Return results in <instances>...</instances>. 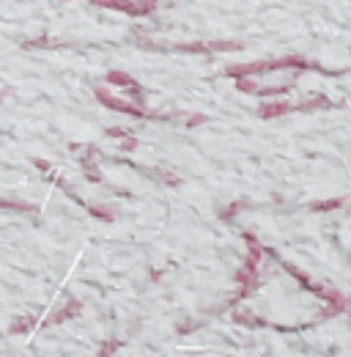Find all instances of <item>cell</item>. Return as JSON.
I'll list each match as a JSON object with an SVG mask.
<instances>
[{
  "label": "cell",
  "mask_w": 351,
  "mask_h": 357,
  "mask_svg": "<svg viewBox=\"0 0 351 357\" xmlns=\"http://www.w3.org/2000/svg\"><path fill=\"white\" fill-rule=\"evenodd\" d=\"M244 239H247V261H244V269L239 272V291H236V297L231 300V303H239L253 286H256V269H258V261H261L263 256V248L258 245V239L253 236V234H244Z\"/></svg>",
  "instance_id": "cell-2"
},
{
  "label": "cell",
  "mask_w": 351,
  "mask_h": 357,
  "mask_svg": "<svg viewBox=\"0 0 351 357\" xmlns=\"http://www.w3.org/2000/svg\"><path fill=\"white\" fill-rule=\"evenodd\" d=\"M297 107L294 105H286V102H272V105H263L261 110H258V116L261 119H277V116H283V113H294Z\"/></svg>",
  "instance_id": "cell-5"
},
{
  "label": "cell",
  "mask_w": 351,
  "mask_h": 357,
  "mask_svg": "<svg viewBox=\"0 0 351 357\" xmlns=\"http://www.w3.org/2000/svg\"><path fill=\"white\" fill-rule=\"evenodd\" d=\"M341 204H343V201H324V204H315L313 209H315V212H321V209H338Z\"/></svg>",
  "instance_id": "cell-7"
},
{
  "label": "cell",
  "mask_w": 351,
  "mask_h": 357,
  "mask_svg": "<svg viewBox=\"0 0 351 357\" xmlns=\"http://www.w3.org/2000/svg\"><path fill=\"white\" fill-rule=\"evenodd\" d=\"M96 99L102 102V105H107V107H113V110H121V113H130V116H146V119H171V116H157V113H146L143 107H137V105H130V102H121V99H116V96H110L104 89H96Z\"/></svg>",
  "instance_id": "cell-3"
},
{
  "label": "cell",
  "mask_w": 351,
  "mask_h": 357,
  "mask_svg": "<svg viewBox=\"0 0 351 357\" xmlns=\"http://www.w3.org/2000/svg\"><path fill=\"white\" fill-rule=\"evenodd\" d=\"M107 80H110V83H116V86H127V89L134 91V93L140 96V86L132 80L130 75H124V72H110V75H107Z\"/></svg>",
  "instance_id": "cell-6"
},
{
  "label": "cell",
  "mask_w": 351,
  "mask_h": 357,
  "mask_svg": "<svg viewBox=\"0 0 351 357\" xmlns=\"http://www.w3.org/2000/svg\"><path fill=\"white\" fill-rule=\"evenodd\" d=\"M157 50H178V52H225V50H242L239 42H206V45H176L157 47Z\"/></svg>",
  "instance_id": "cell-4"
},
{
  "label": "cell",
  "mask_w": 351,
  "mask_h": 357,
  "mask_svg": "<svg viewBox=\"0 0 351 357\" xmlns=\"http://www.w3.org/2000/svg\"><path fill=\"white\" fill-rule=\"evenodd\" d=\"M277 69H315V72H327L324 66L299 58V55H288V58H274V61H256V63H244V66H228L231 77H250V75H266V72H277Z\"/></svg>",
  "instance_id": "cell-1"
}]
</instances>
